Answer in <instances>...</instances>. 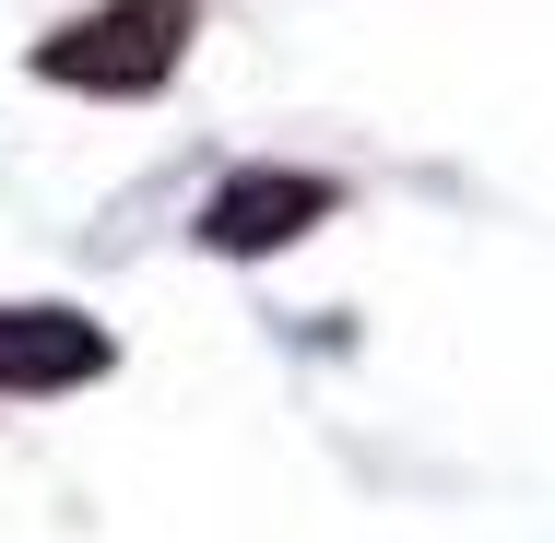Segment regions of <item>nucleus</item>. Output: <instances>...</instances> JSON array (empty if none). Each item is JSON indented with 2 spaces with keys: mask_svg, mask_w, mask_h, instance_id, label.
Returning <instances> with one entry per match:
<instances>
[{
  "mask_svg": "<svg viewBox=\"0 0 555 543\" xmlns=\"http://www.w3.org/2000/svg\"><path fill=\"white\" fill-rule=\"evenodd\" d=\"M190 24H202V0H95V12H72V24L36 48V72L72 83V95H154V83L178 72Z\"/></svg>",
  "mask_w": 555,
  "mask_h": 543,
  "instance_id": "1",
  "label": "nucleus"
},
{
  "mask_svg": "<svg viewBox=\"0 0 555 543\" xmlns=\"http://www.w3.org/2000/svg\"><path fill=\"white\" fill-rule=\"evenodd\" d=\"M332 214H343L332 178H308V166H236L214 202H202V248L260 260V248H284V236H308V224H332Z\"/></svg>",
  "mask_w": 555,
  "mask_h": 543,
  "instance_id": "2",
  "label": "nucleus"
},
{
  "mask_svg": "<svg viewBox=\"0 0 555 543\" xmlns=\"http://www.w3.org/2000/svg\"><path fill=\"white\" fill-rule=\"evenodd\" d=\"M118 342L83 308H0V390L12 402H36V390H83V378H107Z\"/></svg>",
  "mask_w": 555,
  "mask_h": 543,
  "instance_id": "3",
  "label": "nucleus"
}]
</instances>
